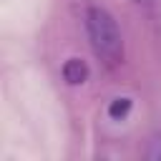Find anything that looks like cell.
Instances as JSON below:
<instances>
[{
	"mask_svg": "<svg viewBox=\"0 0 161 161\" xmlns=\"http://www.w3.org/2000/svg\"><path fill=\"white\" fill-rule=\"evenodd\" d=\"M83 20H86V33L93 53L108 65H118L123 60V38L116 18L103 5H88Z\"/></svg>",
	"mask_w": 161,
	"mask_h": 161,
	"instance_id": "6da1fadb",
	"label": "cell"
},
{
	"mask_svg": "<svg viewBox=\"0 0 161 161\" xmlns=\"http://www.w3.org/2000/svg\"><path fill=\"white\" fill-rule=\"evenodd\" d=\"M60 75H63V80L68 86H83L88 80V75H91V68H88V63L83 58H68L63 63V68H60Z\"/></svg>",
	"mask_w": 161,
	"mask_h": 161,
	"instance_id": "7a4b0ae2",
	"label": "cell"
},
{
	"mask_svg": "<svg viewBox=\"0 0 161 161\" xmlns=\"http://www.w3.org/2000/svg\"><path fill=\"white\" fill-rule=\"evenodd\" d=\"M131 108H133V101H131L128 96H118V98H113V101L108 103V118L123 121V118L131 113Z\"/></svg>",
	"mask_w": 161,
	"mask_h": 161,
	"instance_id": "3957f363",
	"label": "cell"
},
{
	"mask_svg": "<svg viewBox=\"0 0 161 161\" xmlns=\"http://www.w3.org/2000/svg\"><path fill=\"white\" fill-rule=\"evenodd\" d=\"M143 158L146 161H161V131H153L146 141L143 148Z\"/></svg>",
	"mask_w": 161,
	"mask_h": 161,
	"instance_id": "277c9868",
	"label": "cell"
}]
</instances>
